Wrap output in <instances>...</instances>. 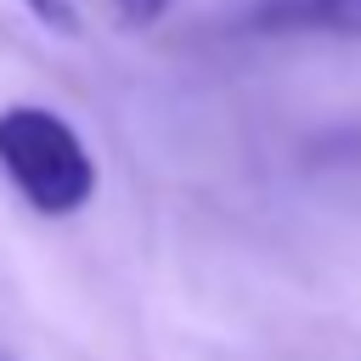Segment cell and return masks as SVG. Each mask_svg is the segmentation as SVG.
Returning <instances> with one entry per match:
<instances>
[{"mask_svg":"<svg viewBox=\"0 0 361 361\" xmlns=\"http://www.w3.org/2000/svg\"><path fill=\"white\" fill-rule=\"evenodd\" d=\"M0 361H17V355H11V350H0Z\"/></svg>","mask_w":361,"mask_h":361,"instance_id":"cell-5","label":"cell"},{"mask_svg":"<svg viewBox=\"0 0 361 361\" xmlns=\"http://www.w3.org/2000/svg\"><path fill=\"white\" fill-rule=\"evenodd\" d=\"M51 34H147L169 17L175 0H23Z\"/></svg>","mask_w":361,"mask_h":361,"instance_id":"cell-2","label":"cell"},{"mask_svg":"<svg viewBox=\"0 0 361 361\" xmlns=\"http://www.w3.org/2000/svg\"><path fill=\"white\" fill-rule=\"evenodd\" d=\"M248 28H259V34H333V39H361V0H254Z\"/></svg>","mask_w":361,"mask_h":361,"instance_id":"cell-3","label":"cell"},{"mask_svg":"<svg viewBox=\"0 0 361 361\" xmlns=\"http://www.w3.org/2000/svg\"><path fill=\"white\" fill-rule=\"evenodd\" d=\"M322 164H350V169H361V124L333 130V135L322 141Z\"/></svg>","mask_w":361,"mask_h":361,"instance_id":"cell-4","label":"cell"},{"mask_svg":"<svg viewBox=\"0 0 361 361\" xmlns=\"http://www.w3.org/2000/svg\"><path fill=\"white\" fill-rule=\"evenodd\" d=\"M0 175L45 220H68V214L90 209V197L102 186V169H96V152L85 147V135L39 102L0 107Z\"/></svg>","mask_w":361,"mask_h":361,"instance_id":"cell-1","label":"cell"}]
</instances>
